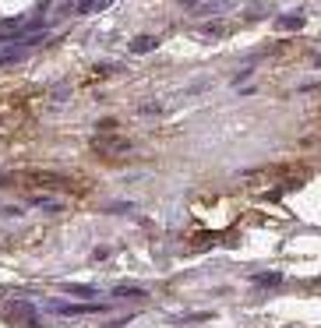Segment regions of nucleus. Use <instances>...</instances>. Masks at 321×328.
Returning a JSON list of instances; mask_svg holds the SVG:
<instances>
[{
  "instance_id": "nucleus-1",
  "label": "nucleus",
  "mask_w": 321,
  "mask_h": 328,
  "mask_svg": "<svg viewBox=\"0 0 321 328\" xmlns=\"http://www.w3.org/2000/svg\"><path fill=\"white\" fill-rule=\"evenodd\" d=\"M11 184L28 187V191H75L78 184L57 173H25V176H11Z\"/></svg>"
},
{
  "instance_id": "nucleus-2",
  "label": "nucleus",
  "mask_w": 321,
  "mask_h": 328,
  "mask_svg": "<svg viewBox=\"0 0 321 328\" xmlns=\"http://www.w3.org/2000/svg\"><path fill=\"white\" fill-rule=\"evenodd\" d=\"M279 25H282V28H300V25H304V18H297V14H293V18H282Z\"/></svg>"
}]
</instances>
